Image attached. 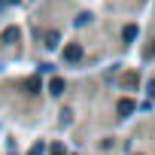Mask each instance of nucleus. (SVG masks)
I'll use <instances>...</instances> for the list:
<instances>
[{"instance_id": "f03ea898", "label": "nucleus", "mask_w": 155, "mask_h": 155, "mask_svg": "<svg viewBox=\"0 0 155 155\" xmlns=\"http://www.w3.org/2000/svg\"><path fill=\"white\" fill-rule=\"evenodd\" d=\"M116 110H119V116H131V113H134V110H137V104H134V101H131V97H122V101H119V107H116Z\"/></svg>"}, {"instance_id": "20e7f679", "label": "nucleus", "mask_w": 155, "mask_h": 155, "mask_svg": "<svg viewBox=\"0 0 155 155\" xmlns=\"http://www.w3.org/2000/svg\"><path fill=\"white\" fill-rule=\"evenodd\" d=\"M122 40H125V43H134V40H137V25H125Z\"/></svg>"}, {"instance_id": "0eeeda50", "label": "nucleus", "mask_w": 155, "mask_h": 155, "mask_svg": "<svg viewBox=\"0 0 155 155\" xmlns=\"http://www.w3.org/2000/svg\"><path fill=\"white\" fill-rule=\"evenodd\" d=\"M3 40H6V43L18 40V28H6V31H3Z\"/></svg>"}, {"instance_id": "f257e3e1", "label": "nucleus", "mask_w": 155, "mask_h": 155, "mask_svg": "<svg viewBox=\"0 0 155 155\" xmlns=\"http://www.w3.org/2000/svg\"><path fill=\"white\" fill-rule=\"evenodd\" d=\"M64 61H70V64L82 61V46H79V43H67V46H64Z\"/></svg>"}, {"instance_id": "1a4fd4ad", "label": "nucleus", "mask_w": 155, "mask_h": 155, "mask_svg": "<svg viewBox=\"0 0 155 155\" xmlns=\"http://www.w3.org/2000/svg\"><path fill=\"white\" fill-rule=\"evenodd\" d=\"M31 155H43V143H37V146L31 149Z\"/></svg>"}, {"instance_id": "f8f14e48", "label": "nucleus", "mask_w": 155, "mask_h": 155, "mask_svg": "<svg viewBox=\"0 0 155 155\" xmlns=\"http://www.w3.org/2000/svg\"><path fill=\"white\" fill-rule=\"evenodd\" d=\"M152 55H155V46H152Z\"/></svg>"}, {"instance_id": "39448f33", "label": "nucleus", "mask_w": 155, "mask_h": 155, "mask_svg": "<svg viewBox=\"0 0 155 155\" xmlns=\"http://www.w3.org/2000/svg\"><path fill=\"white\" fill-rule=\"evenodd\" d=\"M25 88H28V94H37V91H40V76H31V79H25Z\"/></svg>"}, {"instance_id": "6e6552de", "label": "nucleus", "mask_w": 155, "mask_h": 155, "mask_svg": "<svg viewBox=\"0 0 155 155\" xmlns=\"http://www.w3.org/2000/svg\"><path fill=\"white\" fill-rule=\"evenodd\" d=\"M88 18H91L88 12H82V15H76V28H82V25H88Z\"/></svg>"}, {"instance_id": "423d86ee", "label": "nucleus", "mask_w": 155, "mask_h": 155, "mask_svg": "<svg viewBox=\"0 0 155 155\" xmlns=\"http://www.w3.org/2000/svg\"><path fill=\"white\" fill-rule=\"evenodd\" d=\"M58 40H61V37H58V31H49V34H46V49H55V46H58Z\"/></svg>"}, {"instance_id": "9b49d317", "label": "nucleus", "mask_w": 155, "mask_h": 155, "mask_svg": "<svg viewBox=\"0 0 155 155\" xmlns=\"http://www.w3.org/2000/svg\"><path fill=\"white\" fill-rule=\"evenodd\" d=\"M149 97H155V79L149 82Z\"/></svg>"}, {"instance_id": "7ed1b4c3", "label": "nucleus", "mask_w": 155, "mask_h": 155, "mask_svg": "<svg viewBox=\"0 0 155 155\" xmlns=\"http://www.w3.org/2000/svg\"><path fill=\"white\" fill-rule=\"evenodd\" d=\"M49 91L52 94H64V79H61V76H52V79H49Z\"/></svg>"}, {"instance_id": "9d476101", "label": "nucleus", "mask_w": 155, "mask_h": 155, "mask_svg": "<svg viewBox=\"0 0 155 155\" xmlns=\"http://www.w3.org/2000/svg\"><path fill=\"white\" fill-rule=\"evenodd\" d=\"M52 155H64V146H52Z\"/></svg>"}]
</instances>
